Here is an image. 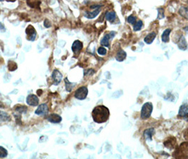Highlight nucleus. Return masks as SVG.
<instances>
[{"label": "nucleus", "mask_w": 188, "mask_h": 159, "mask_svg": "<svg viewBox=\"0 0 188 159\" xmlns=\"http://www.w3.org/2000/svg\"><path fill=\"white\" fill-rule=\"evenodd\" d=\"M110 111L108 107L104 106H98L94 107L92 111V117L96 123H103L108 120Z\"/></svg>", "instance_id": "f257e3e1"}, {"label": "nucleus", "mask_w": 188, "mask_h": 159, "mask_svg": "<svg viewBox=\"0 0 188 159\" xmlns=\"http://www.w3.org/2000/svg\"><path fill=\"white\" fill-rule=\"evenodd\" d=\"M153 111V105L151 103H146L142 106L141 110V118L142 120H147L150 117V116Z\"/></svg>", "instance_id": "f03ea898"}, {"label": "nucleus", "mask_w": 188, "mask_h": 159, "mask_svg": "<svg viewBox=\"0 0 188 159\" xmlns=\"http://www.w3.org/2000/svg\"><path fill=\"white\" fill-rule=\"evenodd\" d=\"M176 156H174L175 158H187L188 157V141L183 143L178 149L175 152Z\"/></svg>", "instance_id": "7ed1b4c3"}, {"label": "nucleus", "mask_w": 188, "mask_h": 159, "mask_svg": "<svg viewBox=\"0 0 188 159\" xmlns=\"http://www.w3.org/2000/svg\"><path fill=\"white\" fill-rule=\"evenodd\" d=\"M88 91L86 86H82L78 89L74 93V97L79 100H84L87 97Z\"/></svg>", "instance_id": "20e7f679"}, {"label": "nucleus", "mask_w": 188, "mask_h": 159, "mask_svg": "<svg viewBox=\"0 0 188 159\" xmlns=\"http://www.w3.org/2000/svg\"><path fill=\"white\" fill-rule=\"evenodd\" d=\"M26 33L27 34V38L28 40H31V41H34L36 38V31L33 26L32 25H29L27 27L26 30Z\"/></svg>", "instance_id": "39448f33"}, {"label": "nucleus", "mask_w": 188, "mask_h": 159, "mask_svg": "<svg viewBox=\"0 0 188 159\" xmlns=\"http://www.w3.org/2000/svg\"><path fill=\"white\" fill-rule=\"evenodd\" d=\"M179 117L188 121V104L185 103L180 106L178 113Z\"/></svg>", "instance_id": "423d86ee"}, {"label": "nucleus", "mask_w": 188, "mask_h": 159, "mask_svg": "<svg viewBox=\"0 0 188 159\" xmlns=\"http://www.w3.org/2000/svg\"><path fill=\"white\" fill-rule=\"evenodd\" d=\"M49 108L48 106H47V104H41L38 106V107L36 110L35 113L37 115H43L45 116L48 114Z\"/></svg>", "instance_id": "0eeeda50"}, {"label": "nucleus", "mask_w": 188, "mask_h": 159, "mask_svg": "<svg viewBox=\"0 0 188 159\" xmlns=\"http://www.w3.org/2000/svg\"><path fill=\"white\" fill-rule=\"evenodd\" d=\"M26 103L31 106H37L39 103V98L36 95L30 94L26 98Z\"/></svg>", "instance_id": "6e6552de"}, {"label": "nucleus", "mask_w": 188, "mask_h": 159, "mask_svg": "<svg viewBox=\"0 0 188 159\" xmlns=\"http://www.w3.org/2000/svg\"><path fill=\"white\" fill-rule=\"evenodd\" d=\"M115 35V32H111L110 33L105 34L104 37L103 38V39L101 40V46H105V47H109L110 46V40L111 39V38H113Z\"/></svg>", "instance_id": "1a4fd4ad"}, {"label": "nucleus", "mask_w": 188, "mask_h": 159, "mask_svg": "<svg viewBox=\"0 0 188 159\" xmlns=\"http://www.w3.org/2000/svg\"><path fill=\"white\" fill-rule=\"evenodd\" d=\"M83 49V43L80 40H75L73 42L72 50L74 54H78Z\"/></svg>", "instance_id": "9d476101"}, {"label": "nucleus", "mask_w": 188, "mask_h": 159, "mask_svg": "<svg viewBox=\"0 0 188 159\" xmlns=\"http://www.w3.org/2000/svg\"><path fill=\"white\" fill-rule=\"evenodd\" d=\"M47 119L49 122H52V123H60V122L62 121V118L61 116L57 115V114L53 113L50 114V115L47 117Z\"/></svg>", "instance_id": "9b49d317"}, {"label": "nucleus", "mask_w": 188, "mask_h": 159, "mask_svg": "<svg viewBox=\"0 0 188 159\" xmlns=\"http://www.w3.org/2000/svg\"><path fill=\"white\" fill-rule=\"evenodd\" d=\"M52 78L53 79V80L55 82L56 84H58V83H60V81L62 80V74L59 70L55 69L53 71V74H52Z\"/></svg>", "instance_id": "f8f14e48"}, {"label": "nucleus", "mask_w": 188, "mask_h": 159, "mask_svg": "<svg viewBox=\"0 0 188 159\" xmlns=\"http://www.w3.org/2000/svg\"><path fill=\"white\" fill-rule=\"evenodd\" d=\"M178 46L181 50H186L187 49V42L184 36H181L178 42Z\"/></svg>", "instance_id": "ddd939ff"}, {"label": "nucleus", "mask_w": 188, "mask_h": 159, "mask_svg": "<svg viewBox=\"0 0 188 159\" xmlns=\"http://www.w3.org/2000/svg\"><path fill=\"white\" fill-rule=\"evenodd\" d=\"M154 133H155L154 129H153V128L146 130L144 132V138H145L146 140L151 141L152 140V136L154 134Z\"/></svg>", "instance_id": "4468645a"}, {"label": "nucleus", "mask_w": 188, "mask_h": 159, "mask_svg": "<svg viewBox=\"0 0 188 159\" xmlns=\"http://www.w3.org/2000/svg\"><path fill=\"white\" fill-rule=\"evenodd\" d=\"M156 37V34L155 32H152V33L148 34V35L144 38V42H145L146 44H151L153 40H154Z\"/></svg>", "instance_id": "2eb2a0df"}, {"label": "nucleus", "mask_w": 188, "mask_h": 159, "mask_svg": "<svg viewBox=\"0 0 188 159\" xmlns=\"http://www.w3.org/2000/svg\"><path fill=\"white\" fill-rule=\"evenodd\" d=\"M126 57H127V53L123 50H120L118 51V52L117 53L115 59H117V61L118 62H122L123 60L125 59Z\"/></svg>", "instance_id": "dca6fc26"}, {"label": "nucleus", "mask_w": 188, "mask_h": 159, "mask_svg": "<svg viewBox=\"0 0 188 159\" xmlns=\"http://www.w3.org/2000/svg\"><path fill=\"white\" fill-rule=\"evenodd\" d=\"M170 32H171V29H168L165 30V31H163V34H162V41L163 42H168L169 41V36H170Z\"/></svg>", "instance_id": "f3484780"}, {"label": "nucleus", "mask_w": 188, "mask_h": 159, "mask_svg": "<svg viewBox=\"0 0 188 159\" xmlns=\"http://www.w3.org/2000/svg\"><path fill=\"white\" fill-rule=\"evenodd\" d=\"M115 18H116V14L115 12H108L106 13V14H105V19L111 23L114 22V21L115 20Z\"/></svg>", "instance_id": "a211bd4d"}, {"label": "nucleus", "mask_w": 188, "mask_h": 159, "mask_svg": "<svg viewBox=\"0 0 188 159\" xmlns=\"http://www.w3.org/2000/svg\"><path fill=\"white\" fill-rule=\"evenodd\" d=\"M99 12H100V8H96V10L94 11V12H86L85 13V16H86V17H87L88 19H94L96 16H98Z\"/></svg>", "instance_id": "6ab92c4d"}, {"label": "nucleus", "mask_w": 188, "mask_h": 159, "mask_svg": "<svg viewBox=\"0 0 188 159\" xmlns=\"http://www.w3.org/2000/svg\"><path fill=\"white\" fill-rule=\"evenodd\" d=\"M179 13L181 16L185 17V18L188 19V6H183L181 7L180 9L179 10Z\"/></svg>", "instance_id": "aec40b11"}, {"label": "nucleus", "mask_w": 188, "mask_h": 159, "mask_svg": "<svg viewBox=\"0 0 188 159\" xmlns=\"http://www.w3.org/2000/svg\"><path fill=\"white\" fill-rule=\"evenodd\" d=\"M10 120H11L10 117L8 114H6V113H4V112H2L0 110V120H2V121H4V122H7V121H10Z\"/></svg>", "instance_id": "412c9836"}, {"label": "nucleus", "mask_w": 188, "mask_h": 159, "mask_svg": "<svg viewBox=\"0 0 188 159\" xmlns=\"http://www.w3.org/2000/svg\"><path fill=\"white\" fill-rule=\"evenodd\" d=\"M142 26H143V22L141 20L138 21L137 22H136L135 23V25H134V31H140L141 30V29L142 28Z\"/></svg>", "instance_id": "4be33fe9"}, {"label": "nucleus", "mask_w": 188, "mask_h": 159, "mask_svg": "<svg viewBox=\"0 0 188 159\" xmlns=\"http://www.w3.org/2000/svg\"><path fill=\"white\" fill-rule=\"evenodd\" d=\"M8 67L9 70L11 71V72H13V71H15L17 69V64H16V62L9 61L8 64Z\"/></svg>", "instance_id": "5701e85b"}, {"label": "nucleus", "mask_w": 188, "mask_h": 159, "mask_svg": "<svg viewBox=\"0 0 188 159\" xmlns=\"http://www.w3.org/2000/svg\"><path fill=\"white\" fill-rule=\"evenodd\" d=\"M8 155V151L5 148L0 147V158H5Z\"/></svg>", "instance_id": "b1692460"}, {"label": "nucleus", "mask_w": 188, "mask_h": 159, "mask_svg": "<svg viewBox=\"0 0 188 159\" xmlns=\"http://www.w3.org/2000/svg\"><path fill=\"white\" fill-rule=\"evenodd\" d=\"M64 81H65V83H66V89H67V91H69V92H70L71 91H72V88L74 87V85L73 84V83H70V81H68L67 78H66L65 79H64Z\"/></svg>", "instance_id": "393cba45"}, {"label": "nucleus", "mask_w": 188, "mask_h": 159, "mask_svg": "<svg viewBox=\"0 0 188 159\" xmlns=\"http://www.w3.org/2000/svg\"><path fill=\"white\" fill-rule=\"evenodd\" d=\"M164 145H165V147L168 148V149H173L175 145H176V141H174L173 142H170V141H166L164 142Z\"/></svg>", "instance_id": "a878e982"}, {"label": "nucleus", "mask_w": 188, "mask_h": 159, "mask_svg": "<svg viewBox=\"0 0 188 159\" xmlns=\"http://www.w3.org/2000/svg\"><path fill=\"white\" fill-rule=\"evenodd\" d=\"M16 110L19 112L20 113H26L27 111V107L26 106H17V107H16Z\"/></svg>", "instance_id": "bb28decb"}, {"label": "nucleus", "mask_w": 188, "mask_h": 159, "mask_svg": "<svg viewBox=\"0 0 188 159\" xmlns=\"http://www.w3.org/2000/svg\"><path fill=\"white\" fill-rule=\"evenodd\" d=\"M98 53L100 55H105L107 53V50L106 49H105V48H103V47H100L98 49Z\"/></svg>", "instance_id": "cd10ccee"}, {"label": "nucleus", "mask_w": 188, "mask_h": 159, "mask_svg": "<svg viewBox=\"0 0 188 159\" xmlns=\"http://www.w3.org/2000/svg\"><path fill=\"white\" fill-rule=\"evenodd\" d=\"M136 21H137L136 17L134 16H129L128 19H127V21H128V23H130V24H135L136 23Z\"/></svg>", "instance_id": "c85d7f7f"}, {"label": "nucleus", "mask_w": 188, "mask_h": 159, "mask_svg": "<svg viewBox=\"0 0 188 159\" xmlns=\"http://www.w3.org/2000/svg\"><path fill=\"white\" fill-rule=\"evenodd\" d=\"M158 11H159V15H158V19H163L164 17V9L163 8H159L158 9Z\"/></svg>", "instance_id": "c756f323"}, {"label": "nucleus", "mask_w": 188, "mask_h": 159, "mask_svg": "<svg viewBox=\"0 0 188 159\" xmlns=\"http://www.w3.org/2000/svg\"><path fill=\"white\" fill-rule=\"evenodd\" d=\"M44 26L45 28H47V29H48V28L51 26V23L48 19H45V20L44 21Z\"/></svg>", "instance_id": "7c9ffc66"}, {"label": "nucleus", "mask_w": 188, "mask_h": 159, "mask_svg": "<svg viewBox=\"0 0 188 159\" xmlns=\"http://www.w3.org/2000/svg\"><path fill=\"white\" fill-rule=\"evenodd\" d=\"M5 31H6V29H5V27H4V25L2 24L1 22H0V31L4 32Z\"/></svg>", "instance_id": "2f4dec72"}, {"label": "nucleus", "mask_w": 188, "mask_h": 159, "mask_svg": "<svg viewBox=\"0 0 188 159\" xmlns=\"http://www.w3.org/2000/svg\"><path fill=\"white\" fill-rule=\"evenodd\" d=\"M184 137L185 138V139H186V140L188 141V129L186 130V131H185L184 133Z\"/></svg>", "instance_id": "473e14b6"}, {"label": "nucleus", "mask_w": 188, "mask_h": 159, "mask_svg": "<svg viewBox=\"0 0 188 159\" xmlns=\"http://www.w3.org/2000/svg\"><path fill=\"white\" fill-rule=\"evenodd\" d=\"M0 107H1V108H4V105L1 101H0Z\"/></svg>", "instance_id": "72a5a7b5"}, {"label": "nucleus", "mask_w": 188, "mask_h": 159, "mask_svg": "<svg viewBox=\"0 0 188 159\" xmlns=\"http://www.w3.org/2000/svg\"><path fill=\"white\" fill-rule=\"evenodd\" d=\"M185 31H187V33H188V26H187L186 28H185Z\"/></svg>", "instance_id": "f704fd0d"}, {"label": "nucleus", "mask_w": 188, "mask_h": 159, "mask_svg": "<svg viewBox=\"0 0 188 159\" xmlns=\"http://www.w3.org/2000/svg\"><path fill=\"white\" fill-rule=\"evenodd\" d=\"M0 1H4V0H0Z\"/></svg>", "instance_id": "c9c22d12"}, {"label": "nucleus", "mask_w": 188, "mask_h": 159, "mask_svg": "<svg viewBox=\"0 0 188 159\" xmlns=\"http://www.w3.org/2000/svg\"><path fill=\"white\" fill-rule=\"evenodd\" d=\"M13 1H14V0H13Z\"/></svg>", "instance_id": "e433bc0d"}, {"label": "nucleus", "mask_w": 188, "mask_h": 159, "mask_svg": "<svg viewBox=\"0 0 188 159\" xmlns=\"http://www.w3.org/2000/svg\"></svg>", "instance_id": "4c0bfd02"}]
</instances>
